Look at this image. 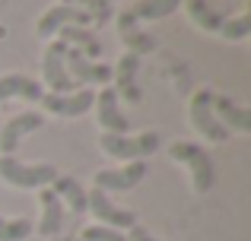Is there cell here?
Here are the masks:
<instances>
[{
    "instance_id": "obj_1",
    "label": "cell",
    "mask_w": 251,
    "mask_h": 241,
    "mask_svg": "<svg viewBox=\"0 0 251 241\" xmlns=\"http://www.w3.org/2000/svg\"><path fill=\"white\" fill-rule=\"evenodd\" d=\"M162 136L159 130H147V133H102L99 136V146H102L105 155H111V159H121V162H147V155H153L156 149H159Z\"/></svg>"
},
{
    "instance_id": "obj_2",
    "label": "cell",
    "mask_w": 251,
    "mask_h": 241,
    "mask_svg": "<svg viewBox=\"0 0 251 241\" xmlns=\"http://www.w3.org/2000/svg\"><path fill=\"white\" fill-rule=\"evenodd\" d=\"M169 155L191 168V187H194V194H207L210 187H213V162H210V155L203 153L197 143L178 140V143H172Z\"/></svg>"
},
{
    "instance_id": "obj_3",
    "label": "cell",
    "mask_w": 251,
    "mask_h": 241,
    "mask_svg": "<svg viewBox=\"0 0 251 241\" xmlns=\"http://www.w3.org/2000/svg\"><path fill=\"white\" fill-rule=\"evenodd\" d=\"M0 178L10 187H23V191H32V187H48L51 181L57 178L54 165H23L16 155H0Z\"/></svg>"
},
{
    "instance_id": "obj_4",
    "label": "cell",
    "mask_w": 251,
    "mask_h": 241,
    "mask_svg": "<svg viewBox=\"0 0 251 241\" xmlns=\"http://www.w3.org/2000/svg\"><path fill=\"white\" fill-rule=\"evenodd\" d=\"M188 118L194 124V130H201V136H207V140L216 143V146H223V143L229 140V130L223 127V124L216 121V114H213V92H210V89H197V92L191 95Z\"/></svg>"
},
{
    "instance_id": "obj_5",
    "label": "cell",
    "mask_w": 251,
    "mask_h": 241,
    "mask_svg": "<svg viewBox=\"0 0 251 241\" xmlns=\"http://www.w3.org/2000/svg\"><path fill=\"white\" fill-rule=\"evenodd\" d=\"M42 80L48 83L51 95H70L74 92V76L67 73V44L57 38V42L48 44V51H45L42 57Z\"/></svg>"
},
{
    "instance_id": "obj_6",
    "label": "cell",
    "mask_w": 251,
    "mask_h": 241,
    "mask_svg": "<svg viewBox=\"0 0 251 241\" xmlns=\"http://www.w3.org/2000/svg\"><path fill=\"white\" fill-rule=\"evenodd\" d=\"M86 210L96 216V222L99 225H108V229H134L137 225V216L130 210H121V206H115L108 200V194H102V191H86Z\"/></svg>"
},
{
    "instance_id": "obj_7",
    "label": "cell",
    "mask_w": 251,
    "mask_h": 241,
    "mask_svg": "<svg viewBox=\"0 0 251 241\" xmlns=\"http://www.w3.org/2000/svg\"><path fill=\"white\" fill-rule=\"evenodd\" d=\"M150 175V165L147 162H127L124 168H102V172H96V191L108 194V191H130V187H137L143 178Z\"/></svg>"
},
{
    "instance_id": "obj_8",
    "label": "cell",
    "mask_w": 251,
    "mask_h": 241,
    "mask_svg": "<svg viewBox=\"0 0 251 241\" xmlns=\"http://www.w3.org/2000/svg\"><path fill=\"white\" fill-rule=\"evenodd\" d=\"M137 70H140V57L124 51L118 57V67L111 70V89H115L118 99L130 102V105H140V86H137Z\"/></svg>"
},
{
    "instance_id": "obj_9",
    "label": "cell",
    "mask_w": 251,
    "mask_h": 241,
    "mask_svg": "<svg viewBox=\"0 0 251 241\" xmlns=\"http://www.w3.org/2000/svg\"><path fill=\"white\" fill-rule=\"evenodd\" d=\"M89 22H92V19L86 16L83 10L67 6V3H54L48 13H42V16H38L35 32H38V38H42V42H48V38L57 35L64 25H83V29H89Z\"/></svg>"
},
{
    "instance_id": "obj_10",
    "label": "cell",
    "mask_w": 251,
    "mask_h": 241,
    "mask_svg": "<svg viewBox=\"0 0 251 241\" xmlns=\"http://www.w3.org/2000/svg\"><path fill=\"white\" fill-rule=\"evenodd\" d=\"M92 108H96V124L105 130V133L124 136V133L130 130V121L124 118V111L118 108V95H115V89H111V86H105L102 92L96 95Z\"/></svg>"
},
{
    "instance_id": "obj_11",
    "label": "cell",
    "mask_w": 251,
    "mask_h": 241,
    "mask_svg": "<svg viewBox=\"0 0 251 241\" xmlns=\"http://www.w3.org/2000/svg\"><path fill=\"white\" fill-rule=\"evenodd\" d=\"M92 102H96L92 89H80V92H70V95H51V92L42 95V105L54 118H80L92 108Z\"/></svg>"
},
{
    "instance_id": "obj_12",
    "label": "cell",
    "mask_w": 251,
    "mask_h": 241,
    "mask_svg": "<svg viewBox=\"0 0 251 241\" xmlns=\"http://www.w3.org/2000/svg\"><path fill=\"white\" fill-rule=\"evenodd\" d=\"M67 73L74 76V83H99V86H111V67L96 64L76 48H67Z\"/></svg>"
},
{
    "instance_id": "obj_13",
    "label": "cell",
    "mask_w": 251,
    "mask_h": 241,
    "mask_svg": "<svg viewBox=\"0 0 251 241\" xmlns=\"http://www.w3.org/2000/svg\"><path fill=\"white\" fill-rule=\"evenodd\" d=\"M42 124H45V118L38 111H23V114H16V118H10L0 127V153L13 155L16 146H19V140H23L25 133H32V130H42Z\"/></svg>"
},
{
    "instance_id": "obj_14",
    "label": "cell",
    "mask_w": 251,
    "mask_h": 241,
    "mask_svg": "<svg viewBox=\"0 0 251 241\" xmlns=\"http://www.w3.org/2000/svg\"><path fill=\"white\" fill-rule=\"evenodd\" d=\"M45 89L38 80H32V76L25 73H6L0 76V102L6 99H25V102H42Z\"/></svg>"
},
{
    "instance_id": "obj_15",
    "label": "cell",
    "mask_w": 251,
    "mask_h": 241,
    "mask_svg": "<svg viewBox=\"0 0 251 241\" xmlns=\"http://www.w3.org/2000/svg\"><path fill=\"white\" fill-rule=\"evenodd\" d=\"M213 114L226 130H239V133H251V111L245 105H235L226 95H213Z\"/></svg>"
},
{
    "instance_id": "obj_16",
    "label": "cell",
    "mask_w": 251,
    "mask_h": 241,
    "mask_svg": "<svg viewBox=\"0 0 251 241\" xmlns=\"http://www.w3.org/2000/svg\"><path fill=\"white\" fill-rule=\"evenodd\" d=\"M38 203H42V222H38V235L54 238L64 225V203L51 187H42L38 191Z\"/></svg>"
},
{
    "instance_id": "obj_17",
    "label": "cell",
    "mask_w": 251,
    "mask_h": 241,
    "mask_svg": "<svg viewBox=\"0 0 251 241\" xmlns=\"http://www.w3.org/2000/svg\"><path fill=\"white\" fill-rule=\"evenodd\" d=\"M118 35H121L124 48H127L130 54H137V57H143L147 51H153V48H156V38L137 29V22L130 19V13H127V10L118 16Z\"/></svg>"
},
{
    "instance_id": "obj_18",
    "label": "cell",
    "mask_w": 251,
    "mask_h": 241,
    "mask_svg": "<svg viewBox=\"0 0 251 241\" xmlns=\"http://www.w3.org/2000/svg\"><path fill=\"white\" fill-rule=\"evenodd\" d=\"M57 35H61V42L67 44V48H76V51H83L86 57H99L102 54V42H99V35L92 29H83V25H64L61 32H57Z\"/></svg>"
},
{
    "instance_id": "obj_19",
    "label": "cell",
    "mask_w": 251,
    "mask_h": 241,
    "mask_svg": "<svg viewBox=\"0 0 251 241\" xmlns=\"http://www.w3.org/2000/svg\"><path fill=\"white\" fill-rule=\"evenodd\" d=\"M51 191L61 197V203H67L70 210H74V216L86 213V191H83V184L76 178H70V175H57V178L51 181Z\"/></svg>"
},
{
    "instance_id": "obj_20",
    "label": "cell",
    "mask_w": 251,
    "mask_h": 241,
    "mask_svg": "<svg viewBox=\"0 0 251 241\" xmlns=\"http://www.w3.org/2000/svg\"><path fill=\"white\" fill-rule=\"evenodd\" d=\"M181 3H184V10H188L191 22H194L197 29H203V32H220L223 16L216 10H210L207 0H181Z\"/></svg>"
},
{
    "instance_id": "obj_21",
    "label": "cell",
    "mask_w": 251,
    "mask_h": 241,
    "mask_svg": "<svg viewBox=\"0 0 251 241\" xmlns=\"http://www.w3.org/2000/svg\"><path fill=\"white\" fill-rule=\"evenodd\" d=\"M178 6H181V0H140V3H134L127 13H130L134 22H137V19H150V22H153V19L172 16Z\"/></svg>"
},
{
    "instance_id": "obj_22",
    "label": "cell",
    "mask_w": 251,
    "mask_h": 241,
    "mask_svg": "<svg viewBox=\"0 0 251 241\" xmlns=\"http://www.w3.org/2000/svg\"><path fill=\"white\" fill-rule=\"evenodd\" d=\"M61 3H67V6H76V10H83L86 16L92 19V22H108L111 19V3L108 0H61Z\"/></svg>"
},
{
    "instance_id": "obj_23",
    "label": "cell",
    "mask_w": 251,
    "mask_h": 241,
    "mask_svg": "<svg viewBox=\"0 0 251 241\" xmlns=\"http://www.w3.org/2000/svg\"><path fill=\"white\" fill-rule=\"evenodd\" d=\"M35 232V225L29 222V219H3L0 216V241H25Z\"/></svg>"
},
{
    "instance_id": "obj_24",
    "label": "cell",
    "mask_w": 251,
    "mask_h": 241,
    "mask_svg": "<svg viewBox=\"0 0 251 241\" xmlns=\"http://www.w3.org/2000/svg\"><path fill=\"white\" fill-rule=\"evenodd\" d=\"M220 35H223V42H242V38H248L251 35V13L226 19V22L220 25Z\"/></svg>"
},
{
    "instance_id": "obj_25",
    "label": "cell",
    "mask_w": 251,
    "mask_h": 241,
    "mask_svg": "<svg viewBox=\"0 0 251 241\" xmlns=\"http://www.w3.org/2000/svg\"><path fill=\"white\" fill-rule=\"evenodd\" d=\"M80 241H127V235L118 229H108V225H89V229L80 232Z\"/></svg>"
},
{
    "instance_id": "obj_26",
    "label": "cell",
    "mask_w": 251,
    "mask_h": 241,
    "mask_svg": "<svg viewBox=\"0 0 251 241\" xmlns=\"http://www.w3.org/2000/svg\"><path fill=\"white\" fill-rule=\"evenodd\" d=\"M127 232H130L127 241H162V238H153L147 229H143V225H134V229H127Z\"/></svg>"
},
{
    "instance_id": "obj_27",
    "label": "cell",
    "mask_w": 251,
    "mask_h": 241,
    "mask_svg": "<svg viewBox=\"0 0 251 241\" xmlns=\"http://www.w3.org/2000/svg\"><path fill=\"white\" fill-rule=\"evenodd\" d=\"M108 3H115V0H108Z\"/></svg>"
},
{
    "instance_id": "obj_28",
    "label": "cell",
    "mask_w": 251,
    "mask_h": 241,
    "mask_svg": "<svg viewBox=\"0 0 251 241\" xmlns=\"http://www.w3.org/2000/svg\"><path fill=\"white\" fill-rule=\"evenodd\" d=\"M76 241H80V238H76Z\"/></svg>"
}]
</instances>
